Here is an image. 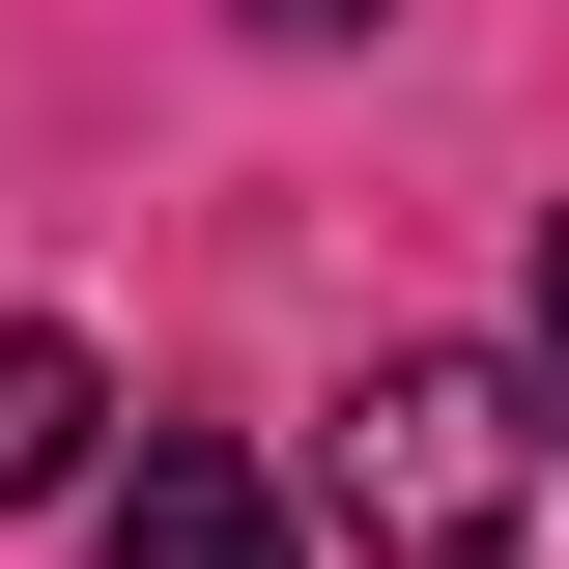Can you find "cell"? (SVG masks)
<instances>
[{
  "label": "cell",
  "mask_w": 569,
  "mask_h": 569,
  "mask_svg": "<svg viewBox=\"0 0 569 569\" xmlns=\"http://www.w3.org/2000/svg\"><path fill=\"white\" fill-rule=\"evenodd\" d=\"M86 485H114V370L58 313H0V512H86Z\"/></svg>",
  "instance_id": "3"
},
{
  "label": "cell",
  "mask_w": 569,
  "mask_h": 569,
  "mask_svg": "<svg viewBox=\"0 0 569 569\" xmlns=\"http://www.w3.org/2000/svg\"><path fill=\"white\" fill-rule=\"evenodd\" d=\"M313 512L370 569H569V370L541 342H370L313 427Z\"/></svg>",
  "instance_id": "1"
},
{
  "label": "cell",
  "mask_w": 569,
  "mask_h": 569,
  "mask_svg": "<svg viewBox=\"0 0 569 569\" xmlns=\"http://www.w3.org/2000/svg\"><path fill=\"white\" fill-rule=\"evenodd\" d=\"M86 541H114V569H313V541H284V485L228 456V427H142L114 485H86Z\"/></svg>",
  "instance_id": "2"
},
{
  "label": "cell",
  "mask_w": 569,
  "mask_h": 569,
  "mask_svg": "<svg viewBox=\"0 0 569 569\" xmlns=\"http://www.w3.org/2000/svg\"><path fill=\"white\" fill-rule=\"evenodd\" d=\"M228 29H284V58H342V29H399V0H228Z\"/></svg>",
  "instance_id": "4"
},
{
  "label": "cell",
  "mask_w": 569,
  "mask_h": 569,
  "mask_svg": "<svg viewBox=\"0 0 569 569\" xmlns=\"http://www.w3.org/2000/svg\"><path fill=\"white\" fill-rule=\"evenodd\" d=\"M512 342H541V370H569V200H541V313H512Z\"/></svg>",
  "instance_id": "5"
}]
</instances>
